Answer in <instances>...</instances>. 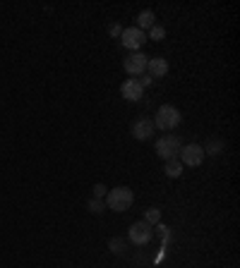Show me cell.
I'll list each match as a JSON object with an SVG mask.
<instances>
[{"label": "cell", "instance_id": "1", "mask_svg": "<svg viewBox=\"0 0 240 268\" xmlns=\"http://www.w3.org/2000/svg\"><path fill=\"white\" fill-rule=\"evenodd\" d=\"M132 201H135V194H132L130 187H115V190L106 194V206L111 211H128Z\"/></svg>", "mask_w": 240, "mask_h": 268}, {"label": "cell", "instance_id": "2", "mask_svg": "<svg viewBox=\"0 0 240 268\" xmlns=\"http://www.w3.org/2000/svg\"><path fill=\"white\" fill-rule=\"evenodd\" d=\"M180 125V111L173 108V105H161L156 111V118H154V127H159L163 132H171Z\"/></svg>", "mask_w": 240, "mask_h": 268}, {"label": "cell", "instance_id": "3", "mask_svg": "<svg viewBox=\"0 0 240 268\" xmlns=\"http://www.w3.org/2000/svg\"><path fill=\"white\" fill-rule=\"evenodd\" d=\"M180 146L183 144H180V139H178L176 134H166V137H161L159 142H156V153L163 160H173L180 153Z\"/></svg>", "mask_w": 240, "mask_h": 268}, {"label": "cell", "instance_id": "4", "mask_svg": "<svg viewBox=\"0 0 240 268\" xmlns=\"http://www.w3.org/2000/svg\"><path fill=\"white\" fill-rule=\"evenodd\" d=\"M180 163L187 168H195V166H202L204 160V149L200 144H187V146H180Z\"/></svg>", "mask_w": 240, "mask_h": 268}, {"label": "cell", "instance_id": "5", "mask_svg": "<svg viewBox=\"0 0 240 268\" xmlns=\"http://www.w3.org/2000/svg\"><path fill=\"white\" fill-rule=\"evenodd\" d=\"M130 242L137 247H142V245H149V239H152V225L147 221H139L135 223V225H130Z\"/></svg>", "mask_w": 240, "mask_h": 268}, {"label": "cell", "instance_id": "6", "mask_svg": "<svg viewBox=\"0 0 240 268\" xmlns=\"http://www.w3.org/2000/svg\"><path fill=\"white\" fill-rule=\"evenodd\" d=\"M120 39H123V46L125 48L137 50V48H142L144 43H147V34H144L142 29H137V26H130V29H123Z\"/></svg>", "mask_w": 240, "mask_h": 268}, {"label": "cell", "instance_id": "7", "mask_svg": "<svg viewBox=\"0 0 240 268\" xmlns=\"http://www.w3.org/2000/svg\"><path fill=\"white\" fill-rule=\"evenodd\" d=\"M147 63H149V58L147 56H142V53H132L130 58H125L123 67H125L128 74H142V72L147 70Z\"/></svg>", "mask_w": 240, "mask_h": 268}, {"label": "cell", "instance_id": "8", "mask_svg": "<svg viewBox=\"0 0 240 268\" xmlns=\"http://www.w3.org/2000/svg\"><path fill=\"white\" fill-rule=\"evenodd\" d=\"M132 134H135L137 142H147L154 134V122L149 118H139L135 125H132Z\"/></svg>", "mask_w": 240, "mask_h": 268}, {"label": "cell", "instance_id": "9", "mask_svg": "<svg viewBox=\"0 0 240 268\" xmlns=\"http://www.w3.org/2000/svg\"><path fill=\"white\" fill-rule=\"evenodd\" d=\"M120 94H123V98H128V101H139V98H142V94H144V89L139 87V82H137V79L130 77L128 82H123Z\"/></svg>", "mask_w": 240, "mask_h": 268}, {"label": "cell", "instance_id": "10", "mask_svg": "<svg viewBox=\"0 0 240 268\" xmlns=\"http://www.w3.org/2000/svg\"><path fill=\"white\" fill-rule=\"evenodd\" d=\"M147 70H149L152 77H163V74L168 72V63L163 60V58H152V60L147 63Z\"/></svg>", "mask_w": 240, "mask_h": 268}, {"label": "cell", "instance_id": "11", "mask_svg": "<svg viewBox=\"0 0 240 268\" xmlns=\"http://www.w3.org/2000/svg\"><path fill=\"white\" fill-rule=\"evenodd\" d=\"M154 19H156V17H154V12L152 10H144V12H139V17H137V29H152L154 26Z\"/></svg>", "mask_w": 240, "mask_h": 268}, {"label": "cell", "instance_id": "12", "mask_svg": "<svg viewBox=\"0 0 240 268\" xmlns=\"http://www.w3.org/2000/svg\"><path fill=\"white\" fill-rule=\"evenodd\" d=\"M163 173H166L168 177H180V175H183V163H180L178 158H173V160H166Z\"/></svg>", "mask_w": 240, "mask_h": 268}, {"label": "cell", "instance_id": "13", "mask_svg": "<svg viewBox=\"0 0 240 268\" xmlns=\"http://www.w3.org/2000/svg\"><path fill=\"white\" fill-rule=\"evenodd\" d=\"M87 208H89V211H91V213H104L106 211V201H104V199H89V204H87Z\"/></svg>", "mask_w": 240, "mask_h": 268}, {"label": "cell", "instance_id": "14", "mask_svg": "<svg viewBox=\"0 0 240 268\" xmlns=\"http://www.w3.org/2000/svg\"><path fill=\"white\" fill-rule=\"evenodd\" d=\"M144 221L149 223V225H156V223L161 221V211H159V208H149L147 216H144Z\"/></svg>", "mask_w": 240, "mask_h": 268}, {"label": "cell", "instance_id": "15", "mask_svg": "<svg viewBox=\"0 0 240 268\" xmlns=\"http://www.w3.org/2000/svg\"><path fill=\"white\" fill-rule=\"evenodd\" d=\"M221 151H224V142H209V146H207V151H204V156H207V153H211V156H216V153H221Z\"/></svg>", "mask_w": 240, "mask_h": 268}, {"label": "cell", "instance_id": "16", "mask_svg": "<svg viewBox=\"0 0 240 268\" xmlns=\"http://www.w3.org/2000/svg\"><path fill=\"white\" fill-rule=\"evenodd\" d=\"M163 36H166V29H163V26H159V24H154V26H152V32H149V39L161 41Z\"/></svg>", "mask_w": 240, "mask_h": 268}, {"label": "cell", "instance_id": "17", "mask_svg": "<svg viewBox=\"0 0 240 268\" xmlns=\"http://www.w3.org/2000/svg\"><path fill=\"white\" fill-rule=\"evenodd\" d=\"M123 247H125V239H118V237H113L111 239V249L115 254H123Z\"/></svg>", "mask_w": 240, "mask_h": 268}, {"label": "cell", "instance_id": "18", "mask_svg": "<svg viewBox=\"0 0 240 268\" xmlns=\"http://www.w3.org/2000/svg\"><path fill=\"white\" fill-rule=\"evenodd\" d=\"M106 194H108V190H106L104 184H96V187H94V197L96 199H104Z\"/></svg>", "mask_w": 240, "mask_h": 268}, {"label": "cell", "instance_id": "19", "mask_svg": "<svg viewBox=\"0 0 240 268\" xmlns=\"http://www.w3.org/2000/svg\"><path fill=\"white\" fill-rule=\"evenodd\" d=\"M108 32H111V36H120V34H123V29H120L118 24H111V26H108Z\"/></svg>", "mask_w": 240, "mask_h": 268}, {"label": "cell", "instance_id": "20", "mask_svg": "<svg viewBox=\"0 0 240 268\" xmlns=\"http://www.w3.org/2000/svg\"><path fill=\"white\" fill-rule=\"evenodd\" d=\"M137 82H139V87H149V84H152V77H142V79H137Z\"/></svg>", "mask_w": 240, "mask_h": 268}]
</instances>
